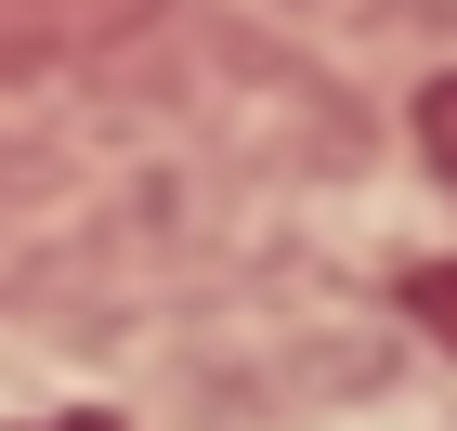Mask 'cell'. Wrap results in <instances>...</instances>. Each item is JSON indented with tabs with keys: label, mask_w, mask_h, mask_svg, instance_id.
I'll use <instances>...</instances> for the list:
<instances>
[{
	"label": "cell",
	"mask_w": 457,
	"mask_h": 431,
	"mask_svg": "<svg viewBox=\"0 0 457 431\" xmlns=\"http://www.w3.org/2000/svg\"><path fill=\"white\" fill-rule=\"evenodd\" d=\"M144 27H157V0H0V92L66 79L92 53H131Z\"/></svg>",
	"instance_id": "cell-1"
},
{
	"label": "cell",
	"mask_w": 457,
	"mask_h": 431,
	"mask_svg": "<svg viewBox=\"0 0 457 431\" xmlns=\"http://www.w3.org/2000/svg\"><path fill=\"white\" fill-rule=\"evenodd\" d=\"M419 157H431V170L457 183V66H445V79L419 92Z\"/></svg>",
	"instance_id": "cell-2"
},
{
	"label": "cell",
	"mask_w": 457,
	"mask_h": 431,
	"mask_svg": "<svg viewBox=\"0 0 457 431\" xmlns=\"http://www.w3.org/2000/svg\"><path fill=\"white\" fill-rule=\"evenodd\" d=\"M405 314H419L431 340H457V261H419V275H405Z\"/></svg>",
	"instance_id": "cell-3"
}]
</instances>
